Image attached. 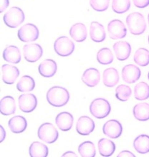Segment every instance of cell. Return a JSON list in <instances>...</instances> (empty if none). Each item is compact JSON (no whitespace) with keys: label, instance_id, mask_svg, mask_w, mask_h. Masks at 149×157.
<instances>
[{"label":"cell","instance_id":"6da1fadb","mask_svg":"<svg viewBox=\"0 0 149 157\" xmlns=\"http://www.w3.org/2000/svg\"><path fill=\"white\" fill-rule=\"evenodd\" d=\"M47 100L50 105L54 107H62L66 105L70 100L69 91L62 86H52L47 93Z\"/></svg>","mask_w":149,"mask_h":157},{"label":"cell","instance_id":"7a4b0ae2","mask_svg":"<svg viewBox=\"0 0 149 157\" xmlns=\"http://www.w3.org/2000/svg\"><path fill=\"white\" fill-rule=\"evenodd\" d=\"M126 23L131 33L133 35H141L146 29L145 18L141 13H131L127 17Z\"/></svg>","mask_w":149,"mask_h":157},{"label":"cell","instance_id":"3957f363","mask_svg":"<svg viewBox=\"0 0 149 157\" xmlns=\"http://www.w3.org/2000/svg\"><path fill=\"white\" fill-rule=\"evenodd\" d=\"M111 104L108 100L98 98L94 99L90 105V112L97 119H104L110 114Z\"/></svg>","mask_w":149,"mask_h":157},{"label":"cell","instance_id":"277c9868","mask_svg":"<svg viewBox=\"0 0 149 157\" xmlns=\"http://www.w3.org/2000/svg\"><path fill=\"white\" fill-rule=\"evenodd\" d=\"M25 13L17 6L11 7L3 17L4 24L10 28H17L24 22Z\"/></svg>","mask_w":149,"mask_h":157},{"label":"cell","instance_id":"5b68a950","mask_svg":"<svg viewBox=\"0 0 149 157\" xmlns=\"http://www.w3.org/2000/svg\"><path fill=\"white\" fill-rule=\"evenodd\" d=\"M39 139L47 144H53L58 140V132L51 123L42 124L39 126L37 132Z\"/></svg>","mask_w":149,"mask_h":157},{"label":"cell","instance_id":"8992f818","mask_svg":"<svg viewBox=\"0 0 149 157\" xmlns=\"http://www.w3.org/2000/svg\"><path fill=\"white\" fill-rule=\"evenodd\" d=\"M54 51L59 56L65 57L71 55L74 50L73 41L67 36H60L54 43Z\"/></svg>","mask_w":149,"mask_h":157},{"label":"cell","instance_id":"52a82bcc","mask_svg":"<svg viewBox=\"0 0 149 157\" xmlns=\"http://www.w3.org/2000/svg\"><path fill=\"white\" fill-rule=\"evenodd\" d=\"M18 38L22 42H31L39 38V31L33 24L28 23L23 25L18 31Z\"/></svg>","mask_w":149,"mask_h":157},{"label":"cell","instance_id":"ba28073f","mask_svg":"<svg viewBox=\"0 0 149 157\" xmlns=\"http://www.w3.org/2000/svg\"><path fill=\"white\" fill-rule=\"evenodd\" d=\"M108 31L109 36L114 40L123 39L127 35V29L119 19H114L108 23Z\"/></svg>","mask_w":149,"mask_h":157},{"label":"cell","instance_id":"9c48e42d","mask_svg":"<svg viewBox=\"0 0 149 157\" xmlns=\"http://www.w3.org/2000/svg\"><path fill=\"white\" fill-rule=\"evenodd\" d=\"M42 48L38 44H28L23 47L24 57L28 62L34 63L42 57Z\"/></svg>","mask_w":149,"mask_h":157},{"label":"cell","instance_id":"30bf717a","mask_svg":"<svg viewBox=\"0 0 149 157\" xmlns=\"http://www.w3.org/2000/svg\"><path fill=\"white\" fill-rule=\"evenodd\" d=\"M18 104L22 112L25 113L32 112L37 107V97L32 94H24L19 96Z\"/></svg>","mask_w":149,"mask_h":157},{"label":"cell","instance_id":"8fae6325","mask_svg":"<svg viewBox=\"0 0 149 157\" xmlns=\"http://www.w3.org/2000/svg\"><path fill=\"white\" fill-rule=\"evenodd\" d=\"M103 132L111 139H117L122 134L123 126L117 120H109L103 126Z\"/></svg>","mask_w":149,"mask_h":157},{"label":"cell","instance_id":"7c38bea8","mask_svg":"<svg viewBox=\"0 0 149 157\" xmlns=\"http://www.w3.org/2000/svg\"><path fill=\"white\" fill-rule=\"evenodd\" d=\"M95 126V122L91 118L83 116L79 118L77 121L76 131L82 136H87L93 132Z\"/></svg>","mask_w":149,"mask_h":157},{"label":"cell","instance_id":"4fadbf2b","mask_svg":"<svg viewBox=\"0 0 149 157\" xmlns=\"http://www.w3.org/2000/svg\"><path fill=\"white\" fill-rule=\"evenodd\" d=\"M141 71L139 67L133 64H128L122 69V78L125 82L133 84L141 77Z\"/></svg>","mask_w":149,"mask_h":157},{"label":"cell","instance_id":"5bb4252c","mask_svg":"<svg viewBox=\"0 0 149 157\" xmlns=\"http://www.w3.org/2000/svg\"><path fill=\"white\" fill-rule=\"evenodd\" d=\"M19 76V71L16 67L10 64L2 66V78L6 84H13Z\"/></svg>","mask_w":149,"mask_h":157},{"label":"cell","instance_id":"9a60e30c","mask_svg":"<svg viewBox=\"0 0 149 157\" xmlns=\"http://www.w3.org/2000/svg\"><path fill=\"white\" fill-rule=\"evenodd\" d=\"M74 118L70 113L63 112L57 115L55 123L58 127L62 132L70 130L73 125Z\"/></svg>","mask_w":149,"mask_h":157},{"label":"cell","instance_id":"2e32d148","mask_svg":"<svg viewBox=\"0 0 149 157\" xmlns=\"http://www.w3.org/2000/svg\"><path fill=\"white\" fill-rule=\"evenodd\" d=\"M113 50L118 60L125 61L131 55V46L126 41H119L114 44Z\"/></svg>","mask_w":149,"mask_h":157},{"label":"cell","instance_id":"e0dca14e","mask_svg":"<svg viewBox=\"0 0 149 157\" xmlns=\"http://www.w3.org/2000/svg\"><path fill=\"white\" fill-rule=\"evenodd\" d=\"M58 70L57 63L52 59H45L39 65L38 71L39 75L46 78H50L55 75Z\"/></svg>","mask_w":149,"mask_h":157},{"label":"cell","instance_id":"ac0fdd59","mask_svg":"<svg viewBox=\"0 0 149 157\" xmlns=\"http://www.w3.org/2000/svg\"><path fill=\"white\" fill-rule=\"evenodd\" d=\"M100 75L99 71L95 68L87 69L83 74L82 81L89 87H94L99 84Z\"/></svg>","mask_w":149,"mask_h":157},{"label":"cell","instance_id":"d6986e66","mask_svg":"<svg viewBox=\"0 0 149 157\" xmlns=\"http://www.w3.org/2000/svg\"><path fill=\"white\" fill-rule=\"evenodd\" d=\"M90 36L95 42H103L106 37L103 26L98 21H93L90 26Z\"/></svg>","mask_w":149,"mask_h":157},{"label":"cell","instance_id":"ffe728a7","mask_svg":"<svg viewBox=\"0 0 149 157\" xmlns=\"http://www.w3.org/2000/svg\"><path fill=\"white\" fill-rule=\"evenodd\" d=\"M11 132L14 134H20L26 130L27 127V121L25 117L15 116L10 119L8 123Z\"/></svg>","mask_w":149,"mask_h":157},{"label":"cell","instance_id":"44dd1931","mask_svg":"<svg viewBox=\"0 0 149 157\" xmlns=\"http://www.w3.org/2000/svg\"><path fill=\"white\" fill-rule=\"evenodd\" d=\"M70 35L77 42H83L87 38L86 27L83 23H76L70 29Z\"/></svg>","mask_w":149,"mask_h":157},{"label":"cell","instance_id":"7402d4cb","mask_svg":"<svg viewBox=\"0 0 149 157\" xmlns=\"http://www.w3.org/2000/svg\"><path fill=\"white\" fill-rule=\"evenodd\" d=\"M3 58L6 62L19 64L21 61V53L19 48L16 46H8L4 50Z\"/></svg>","mask_w":149,"mask_h":157},{"label":"cell","instance_id":"603a6c76","mask_svg":"<svg viewBox=\"0 0 149 157\" xmlns=\"http://www.w3.org/2000/svg\"><path fill=\"white\" fill-rule=\"evenodd\" d=\"M15 111H16V104L14 98L10 96L2 98L0 102L1 114L4 116H10L11 114H14Z\"/></svg>","mask_w":149,"mask_h":157},{"label":"cell","instance_id":"cb8c5ba5","mask_svg":"<svg viewBox=\"0 0 149 157\" xmlns=\"http://www.w3.org/2000/svg\"><path fill=\"white\" fill-rule=\"evenodd\" d=\"M119 82V75L115 68L106 69L103 75V82L107 87H113Z\"/></svg>","mask_w":149,"mask_h":157},{"label":"cell","instance_id":"d4e9b609","mask_svg":"<svg viewBox=\"0 0 149 157\" xmlns=\"http://www.w3.org/2000/svg\"><path fill=\"white\" fill-rule=\"evenodd\" d=\"M98 147L99 153L102 156H111L115 151V144L106 138L100 139Z\"/></svg>","mask_w":149,"mask_h":157},{"label":"cell","instance_id":"484cf974","mask_svg":"<svg viewBox=\"0 0 149 157\" xmlns=\"http://www.w3.org/2000/svg\"><path fill=\"white\" fill-rule=\"evenodd\" d=\"M133 147L138 153L146 154L149 152V136L140 135L133 141Z\"/></svg>","mask_w":149,"mask_h":157},{"label":"cell","instance_id":"4316f807","mask_svg":"<svg viewBox=\"0 0 149 157\" xmlns=\"http://www.w3.org/2000/svg\"><path fill=\"white\" fill-rule=\"evenodd\" d=\"M133 115L139 121H145L149 120V104L148 103H140L133 107Z\"/></svg>","mask_w":149,"mask_h":157},{"label":"cell","instance_id":"83f0119b","mask_svg":"<svg viewBox=\"0 0 149 157\" xmlns=\"http://www.w3.org/2000/svg\"><path fill=\"white\" fill-rule=\"evenodd\" d=\"M35 82L34 78L28 75H25L17 84V89L20 92H29L34 90Z\"/></svg>","mask_w":149,"mask_h":157},{"label":"cell","instance_id":"f1b7e54d","mask_svg":"<svg viewBox=\"0 0 149 157\" xmlns=\"http://www.w3.org/2000/svg\"><path fill=\"white\" fill-rule=\"evenodd\" d=\"M29 154L31 157H46L48 155V148L42 143L34 141L30 145Z\"/></svg>","mask_w":149,"mask_h":157},{"label":"cell","instance_id":"f546056e","mask_svg":"<svg viewBox=\"0 0 149 157\" xmlns=\"http://www.w3.org/2000/svg\"><path fill=\"white\" fill-rule=\"evenodd\" d=\"M78 152L83 157L95 156L96 150L95 144L92 141H84L78 147Z\"/></svg>","mask_w":149,"mask_h":157},{"label":"cell","instance_id":"4dcf8cb0","mask_svg":"<svg viewBox=\"0 0 149 157\" xmlns=\"http://www.w3.org/2000/svg\"><path fill=\"white\" fill-rule=\"evenodd\" d=\"M134 96L137 100H146L149 98V85L146 82H140L135 86Z\"/></svg>","mask_w":149,"mask_h":157},{"label":"cell","instance_id":"1f68e13d","mask_svg":"<svg viewBox=\"0 0 149 157\" xmlns=\"http://www.w3.org/2000/svg\"><path fill=\"white\" fill-rule=\"evenodd\" d=\"M134 62L141 67H146L149 64V51L145 48H139L134 54Z\"/></svg>","mask_w":149,"mask_h":157},{"label":"cell","instance_id":"d6a6232c","mask_svg":"<svg viewBox=\"0 0 149 157\" xmlns=\"http://www.w3.org/2000/svg\"><path fill=\"white\" fill-rule=\"evenodd\" d=\"M97 61L103 65H108L113 62V54L108 48H103L97 53Z\"/></svg>","mask_w":149,"mask_h":157},{"label":"cell","instance_id":"836d02e7","mask_svg":"<svg viewBox=\"0 0 149 157\" xmlns=\"http://www.w3.org/2000/svg\"><path fill=\"white\" fill-rule=\"evenodd\" d=\"M132 90L128 86L120 84L115 89V97L120 101H126L130 99Z\"/></svg>","mask_w":149,"mask_h":157},{"label":"cell","instance_id":"e575fe53","mask_svg":"<svg viewBox=\"0 0 149 157\" xmlns=\"http://www.w3.org/2000/svg\"><path fill=\"white\" fill-rule=\"evenodd\" d=\"M131 7V0H113L112 9L117 14H123Z\"/></svg>","mask_w":149,"mask_h":157},{"label":"cell","instance_id":"d590c367","mask_svg":"<svg viewBox=\"0 0 149 157\" xmlns=\"http://www.w3.org/2000/svg\"><path fill=\"white\" fill-rule=\"evenodd\" d=\"M110 0H90V4L94 10L101 12L108 10Z\"/></svg>","mask_w":149,"mask_h":157},{"label":"cell","instance_id":"8d00e7d4","mask_svg":"<svg viewBox=\"0 0 149 157\" xmlns=\"http://www.w3.org/2000/svg\"><path fill=\"white\" fill-rule=\"evenodd\" d=\"M133 2L138 8H145L149 5V0H133Z\"/></svg>","mask_w":149,"mask_h":157},{"label":"cell","instance_id":"74e56055","mask_svg":"<svg viewBox=\"0 0 149 157\" xmlns=\"http://www.w3.org/2000/svg\"><path fill=\"white\" fill-rule=\"evenodd\" d=\"M10 2L9 0H1V8H0V12H4V11L8 7Z\"/></svg>","mask_w":149,"mask_h":157},{"label":"cell","instance_id":"f35d334b","mask_svg":"<svg viewBox=\"0 0 149 157\" xmlns=\"http://www.w3.org/2000/svg\"><path fill=\"white\" fill-rule=\"evenodd\" d=\"M122 156L135 157V155L132 153V152H131L129 151H123L121 152H120V153L118 154V157H122Z\"/></svg>","mask_w":149,"mask_h":157},{"label":"cell","instance_id":"ab89813d","mask_svg":"<svg viewBox=\"0 0 149 157\" xmlns=\"http://www.w3.org/2000/svg\"><path fill=\"white\" fill-rule=\"evenodd\" d=\"M0 128H1V134H0V135H1V139H0V142H2L6 138V132L2 126H0Z\"/></svg>","mask_w":149,"mask_h":157},{"label":"cell","instance_id":"60d3db41","mask_svg":"<svg viewBox=\"0 0 149 157\" xmlns=\"http://www.w3.org/2000/svg\"><path fill=\"white\" fill-rule=\"evenodd\" d=\"M65 156H77L76 154L73 151H67L64 154H62V157H65Z\"/></svg>","mask_w":149,"mask_h":157},{"label":"cell","instance_id":"b9f144b4","mask_svg":"<svg viewBox=\"0 0 149 157\" xmlns=\"http://www.w3.org/2000/svg\"><path fill=\"white\" fill-rule=\"evenodd\" d=\"M148 25H149V14L148 15Z\"/></svg>","mask_w":149,"mask_h":157},{"label":"cell","instance_id":"7bdbcfd3","mask_svg":"<svg viewBox=\"0 0 149 157\" xmlns=\"http://www.w3.org/2000/svg\"><path fill=\"white\" fill-rule=\"evenodd\" d=\"M148 80H149V72L148 74Z\"/></svg>","mask_w":149,"mask_h":157},{"label":"cell","instance_id":"ee69618b","mask_svg":"<svg viewBox=\"0 0 149 157\" xmlns=\"http://www.w3.org/2000/svg\"><path fill=\"white\" fill-rule=\"evenodd\" d=\"M148 43H149V35H148Z\"/></svg>","mask_w":149,"mask_h":157}]
</instances>
